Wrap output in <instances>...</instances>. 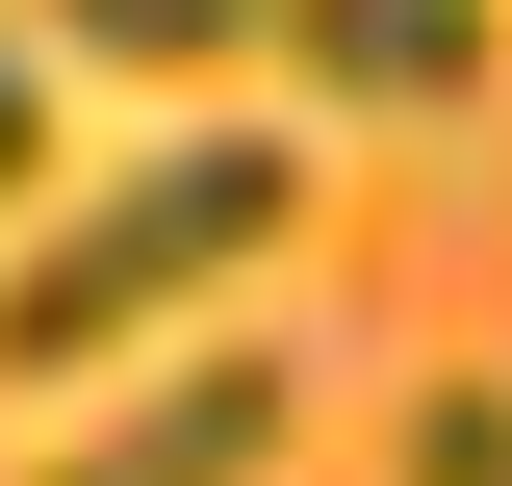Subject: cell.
<instances>
[{
  "label": "cell",
  "mask_w": 512,
  "mask_h": 486,
  "mask_svg": "<svg viewBox=\"0 0 512 486\" xmlns=\"http://www.w3.org/2000/svg\"><path fill=\"white\" fill-rule=\"evenodd\" d=\"M282 231H308V154H282V128H154L128 180H77L52 231L0 256V384H128L205 282H256Z\"/></svg>",
  "instance_id": "1"
},
{
  "label": "cell",
  "mask_w": 512,
  "mask_h": 486,
  "mask_svg": "<svg viewBox=\"0 0 512 486\" xmlns=\"http://www.w3.org/2000/svg\"><path fill=\"white\" fill-rule=\"evenodd\" d=\"M282 435H308V384H282V359L154 333V384H103V410H77L26 486H282Z\"/></svg>",
  "instance_id": "2"
},
{
  "label": "cell",
  "mask_w": 512,
  "mask_h": 486,
  "mask_svg": "<svg viewBox=\"0 0 512 486\" xmlns=\"http://www.w3.org/2000/svg\"><path fill=\"white\" fill-rule=\"evenodd\" d=\"M256 52L308 103H384V128H461L487 103V0H256Z\"/></svg>",
  "instance_id": "3"
},
{
  "label": "cell",
  "mask_w": 512,
  "mask_h": 486,
  "mask_svg": "<svg viewBox=\"0 0 512 486\" xmlns=\"http://www.w3.org/2000/svg\"><path fill=\"white\" fill-rule=\"evenodd\" d=\"M52 52H103V77H231L256 52V0H26Z\"/></svg>",
  "instance_id": "4"
},
{
  "label": "cell",
  "mask_w": 512,
  "mask_h": 486,
  "mask_svg": "<svg viewBox=\"0 0 512 486\" xmlns=\"http://www.w3.org/2000/svg\"><path fill=\"white\" fill-rule=\"evenodd\" d=\"M410 486H512V384H487V359H461L436 410H410Z\"/></svg>",
  "instance_id": "5"
},
{
  "label": "cell",
  "mask_w": 512,
  "mask_h": 486,
  "mask_svg": "<svg viewBox=\"0 0 512 486\" xmlns=\"http://www.w3.org/2000/svg\"><path fill=\"white\" fill-rule=\"evenodd\" d=\"M52 180V26H26V0H0V205Z\"/></svg>",
  "instance_id": "6"
}]
</instances>
